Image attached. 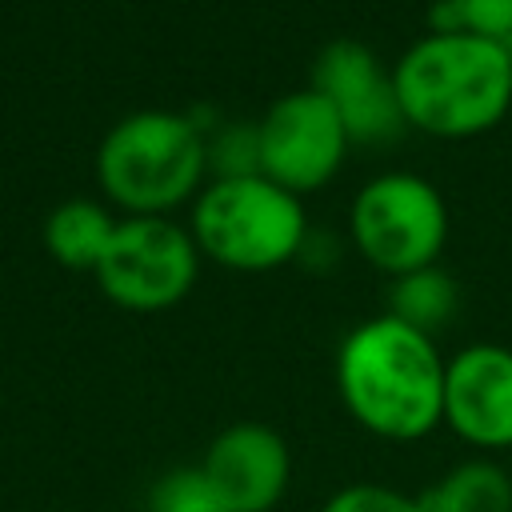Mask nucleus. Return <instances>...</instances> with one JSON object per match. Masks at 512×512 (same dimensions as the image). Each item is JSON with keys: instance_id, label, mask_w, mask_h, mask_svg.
I'll return each instance as SVG.
<instances>
[{"instance_id": "1", "label": "nucleus", "mask_w": 512, "mask_h": 512, "mask_svg": "<svg viewBox=\"0 0 512 512\" xmlns=\"http://www.w3.org/2000/svg\"><path fill=\"white\" fill-rule=\"evenodd\" d=\"M444 368L436 336L384 312L340 340L336 392L364 432L408 444L444 424Z\"/></svg>"}, {"instance_id": "2", "label": "nucleus", "mask_w": 512, "mask_h": 512, "mask_svg": "<svg viewBox=\"0 0 512 512\" xmlns=\"http://www.w3.org/2000/svg\"><path fill=\"white\" fill-rule=\"evenodd\" d=\"M404 124L464 140L512 108V44L480 32H424L392 64Z\"/></svg>"}, {"instance_id": "3", "label": "nucleus", "mask_w": 512, "mask_h": 512, "mask_svg": "<svg viewBox=\"0 0 512 512\" xmlns=\"http://www.w3.org/2000/svg\"><path fill=\"white\" fill-rule=\"evenodd\" d=\"M208 172L204 128L168 108L120 116L96 148V180L128 216H168Z\"/></svg>"}, {"instance_id": "4", "label": "nucleus", "mask_w": 512, "mask_h": 512, "mask_svg": "<svg viewBox=\"0 0 512 512\" xmlns=\"http://www.w3.org/2000/svg\"><path fill=\"white\" fill-rule=\"evenodd\" d=\"M188 232L200 256L236 272H268L300 256L308 220L296 192L252 172L220 180L212 176L196 192Z\"/></svg>"}, {"instance_id": "5", "label": "nucleus", "mask_w": 512, "mask_h": 512, "mask_svg": "<svg viewBox=\"0 0 512 512\" xmlns=\"http://www.w3.org/2000/svg\"><path fill=\"white\" fill-rule=\"evenodd\" d=\"M348 224L372 268L404 276L436 264L448 240V204L440 188L416 172H380L356 192Z\"/></svg>"}, {"instance_id": "6", "label": "nucleus", "mask_w": 512, "mask_h": 512, "mask_svg": "<svg viewBox=\"0 0 512 512\" xmlns=\"http://www.w3.org/2000/svg\"><path fill=\"white\" fill-rule=\"evenodd\" d=\"M200 272L192 232L168 216H124L96 264L100 292L128 312H164L180 304Z\"/></svg>"}, {"instance_id": "7", "label": "nucleus", "mask_w": 512, "mask_h": 512, "mask_svg": "<svg viewBox=\"0 0 512 512\" xmlns=\"http://www.w3.org/2000/svg\"><path fill=\"white\" fill-rule=\"evenodd\" d=\"M348 132L336 108L316 88L284 92L256 120L260 176L276 180L288 192H312L336 176L348 152Z\"/></svg>"}, {"instance_id": "8", "label": "nucleus", "mask_w": 512, "mask_h": 512, "mask_svg": "<svg viewBox=\"0 0 512 512\" xmlns=\"http://www.w3.org/2000/svg\"><path fill=\"white\" fill-rule=\"evenodd\" d=\"M308 88H316L336 108L352 144H384L404 128L392 72H384L380 56L360 40H328L312 60Z\"/></svg>"}, {"instance_id": "9", "label": "nucleus", "mask_w": 512, "mask_h": 512, "mask_svg": "<svg viewBox=\"0 0 512 512\" xmlns=\"http://www.w3.org/2000/svg\"><path fill=\"white\" fill-rule=\"evenodd\" d=\"M444 424L484 452H512V348L468 344L444 368Z\"/></svg>"}, {"instance_id": "10", "label": "nucleus", "mask_w": 512, "mask_h": 512, "mask_svg": "<svg viewBox=\"0 0 512 512\" xmlns=\"http://www.w3.org/2000/svg\"><path fill=\"white\" fill-rule=\"evenodd\" d=\"M200 472L232 512H272L292 484V452L272 424L240 420L212 436Z\"/></svg>"}, {"instance_id": "11", "label": "nucleus", "mask_w": 512, "mask_h": 512, "mask_svg": "<svg viewBox=\"0 0 512 512\" xmlns=\"http://www.w3.org/2000/svg\"><path fill=\"white\" fill-rule=\"evenodd\" d=\"M428 512H512V468L492 456H468L420 492Z\"/></svg>"}, {"instance_id": "12", "label": "nucleus", "mask_w": 512, "mask_h": 512, "mask_svg": "<svg viewBox=\"0 0 512 512\" xmlns=\"http://www.w3.org/2000/svg\"><path fill=\"white\" fill-rule=\"evenodd\" d=\"M112 232H116V216L104 204H96L88 196H76V200H64V204H56L48 212V220H44V248L64 268L96 272Z\"/></svg>"}, {"instance_id": "13", "label": "nucleus", "mask_w": 512, "mask_h": 512, "mask_svg": "<svg viewBox=\"0 0 512 512\" xmlns=\"http://www.w3.org/2000/svg\"><path fill=\"white\" fill-rule=\"evenodd\" d=\"M460 308V288L456 280L428 264V268H416V272H404V276H392V288H388V316L412 324L416 332L424 336H436Z\"/></svg>"}, {"instance_id": "14", "label": "nucleus", "mask_w": 512, "mask_h": 512, "mask_svg": "<svg viewBox=\"0 0 512 512\" xmlns=\"http://www.w3.org/2000/svg\"><path fill=\"white\" fill-rule=\"evenodd\" d=\"M144 512H232L220 492L208 484L200 464L168 468L144 496Z\"/></svg>"}, {"instance_id": "15", "label": "nucleus", "mask_w": 512, "mask_h": 512, "mask_svg": "<svg viewBox=\"0 0 512 512\" xmlns=\"http://www.w3.org/2000/svg\"><path fill=\"white\" fill-rule=\"evenodd\" d=\"M204 156H208V168L216 172V180L260 172L256 124H220L216 132H204Z\"/></svg>"}, {"instance_id": "16", "label": "nucleus", "mask_w": 512, "mask_h": 512, "mask_svg": "<svg viewBox=\"0 0 512 512\" xmlns=\"http://www.w3.org/2000/svg\"><path fill=\"white\" fill-rule=\"evenodd\" d=\"M320 512H428L420 496L392 488V484H376V480H356L336 488Z\"/></svg>"}, {"instance_id": "17", "label": "nucleus", "mask_w": 512, "mask_h": 512, "mask_svg": "<svg viewBox=\"0 0 512 512\" xmlns=\"http://www.w3.org/2000/svg\"><path fill=\"white\" fill-rule=\"evenodd\" d=\"M468 32L512 44V0H452Z\"/></svg>"}]
</instances>
